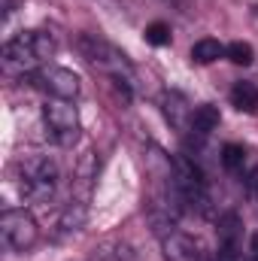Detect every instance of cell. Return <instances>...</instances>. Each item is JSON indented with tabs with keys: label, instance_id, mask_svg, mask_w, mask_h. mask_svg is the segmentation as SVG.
Here are the masks:
<instances>
[{
	"label": "cell",
	"instance_id": "ba28073f",
	"mask_svg": "<svg viewBox=\"0 0 258 261\" xmlns=\"http://www.w3.org/2000/svg\"><path fill=\"white\" fill-rule=\"evenodd\" d=\"M219 261H237L243 246V219L237 213L219 216Z\"/></svg>",
	"mask_w": 258,
	"mask_h": 261
},
{
	"label": "cell",
	"instance_id": "8992f818",
	"mask_svg": "<svg viewBox=\"0 0 258 261\" xmlns=\"http://www.w3.org/2000/svg\"><path fill=\"white\" fill-rule=\"evenodd\" d=\"M31 79H34L46 94H52L55 100H76L79 91H82V82H79V76H76L70 67L46 64V67H40L37 73H31Z\"/></svg>",
	"mask_w": 258,
	"mask_h": 261
},
{
	"label": "cell",
	"instance_id": "9a60e30c",
	"mask_svg": "<svg viewBox=\"0 0 258 261\" xmlns=\"http://www.w3.org/2000/svg\"><path fill=\"white\" fill-rule=\"evenodd\" d=\"M222 164H225V170L240 173V170H243V164H246V149H243V146H237V143H228V146L222 149Z\"/></svg>",
	"mask_w": 258,
	"mask_h": 261
},
{
	"label": "cell",
	"instance_id": "3957f363",
	"mask_svg": "<svg viewBox=\"0 0 258 261\" xmlns=\"http://www.w3.org/2000/svg\"><path fill=\"white\" fill-rule=\"evenodd\" d=\"M76 49L79 55L100 73H107L113 82H134V70H131V61L122 49H116L110 40H104L100 34H79L76 37Z\"/></svg>",
	"mask_w": 258,
	"mask_h": 261
},
{
	"label": "cell",
	"instance_id": "9c48e42d",
	"mask_svg": "<svg viewBox=\"0 0 258 261\" xmlns=\"http://www.w3.org/2000/svg\"><path fill=\"white\" fill-rule=\"evenodd\" d=\"M85 222H88V203L85 200H70V203H64V210H61V216L55 222V240L76 237L85 228Z\"/></svg>",
	"mask_w": 258,
	"mask_h": 261
},
{
	"label": "cell",
	"instance_id": "5bb4252c",
	"mask_svg": "<svg viewBox=\"0 0 258 261\" xmlns=\"http://www.w3.org/2000/svg\"><path fill=\"white\" fill-rule=\"evenodd\" d=\"M225 58H228L231 64H237V67H249L252 61H255V52H252V46H249V43L234 40L231 46H225Z\"/></svg>",
	"mask_w": 258,
	"mask_h": 261
},
{
	"label": "cell",
	"instance_id": "7a4b0ae2",
	"mask_svg": "<svg viewBox=\"0 0 258 261\" xmlns=\"http://www.w3.org/2000/svg\"><path fill=\"white\" fill-rule=\"evenodd\" d=\"M15 179H18V192L24 200L46 203L58 192L61 170H58L55 158H49V155H24L15 164Z\"/></svg>",
	"mask_w": 258,
	"mask_h": 261
},
{
	"label": "cell",
	"instance_id": "277c9868",
	"mask_svg": "<svg viewBox=\"0 0 258 261\" xmlns=\"http://www.w3.org/2000/svg\"><path fill=\"white\" fill-rule=\"evenodd\" d=\"M43 125L46 134L55 146H73L82 134V119H79V110L73 107V100H52L46 103L43 110Z\"/></svg>",
	"mask_w": 258,
	"mask_h": 261
},
{
	"label": "cell",
	"instance_id": "30bf717a",
	"mask_svg": "<svg viewBox=\"0 0 258 261\" xmlns=\"http://www.w3.org/2000/svg\"><path fill=\"white\" fill-rule=\"evenodd\" d=\"M219 122H222L219 107H213V103H200V107H194V113H192V128H189V137H192L194 143H203L213 130L219 128Z\"/></svg>",
	"mask_w": 258,
	"mask_h": 261
},
{
	"label": "cell",
	"instance_id": "7c38bea8",
	"mask_svg": "<svg viewBox=\"0 0 258 261\" xmlns=\"http://www.w3.org/2000/svg\"><path fill=\"white\" fill-rule=\"evenodd\" d=\"M231 103L240 113H255L258 110V85L255 82H237L231 88Z\"/></svg>",
	"mask_w": 258,
	"mask_h": 261
},
{
	"label": "cell",
	"instance_id": "52a82bcc",
	"mask_svg": "<svg viewBox=\"0 0 258 261\" xmlns=\"http://www.w3.org/2000/svg\"><path fill=\"white\" fill-rule=\"evenodd\" d=\"M161 246H164V258L167 261H210V252L207 246L186 234V231H170L161 237Z\"/></svg>",
	"mask_w": 258,
	"mask_h": 261
},
{
	"label": "cell",
	"instance_id": "5b68a950",
	"mask_svg": "<svg viewBox=\"0 0 258 261\" xmlns=\"http://www.w3.org/2000/svg\"><path fill=\"white\" fill-rule=\"evenodd\" d=\"M0 237L12 252H31L40 240V225L28 210H6L0 216Z\"/></svg>",
	"mask_w": 258,
	"mask_h": 261
},
{
	"label": "cell",
	"instance_id": "2e32d148",
	"mask_svg": "<svg viewBox=\"0 0 258 261\" xmlns=\"http://www.w3.org/2000/svg\"><path fill=\"white\" fill-rule=\"evenodd\" d=\"M146 43H149V46H167V43H170V24L152 21V24L146 28Z\"/></svg>",
	"mask_w": 258,
	"mask_h": 261
},
{
	"label": "cell",
	"instance_id": "6da1fadb",
	"mask_svg": "<svg viewBox=\"0 0 258 261\" xmlns=\"http://www.w3.org/2000/svg\"><path fill=\"white\" fill-rule=\"evenodd\" d=\"M58 43L49 31H21L3 43V67L6 73H37L49 64Z\"/></svg>",
	"mask_w": 258,
	"mask_h": 261
},
{
	"label": "cell",
	"instance_id": "4fadbf2b",
	"mask_svg": "<svg viewBox=\"0 0 258 261\" xmlns=\"http://www.w3.org/2000/svg\"><path fill=\"white\" fill-rule=\"evenodd\" d=\"M219 58H225V46H222L219 40H213V37H203V40H197L192 46V61L194 64H213V61H219Z\"/></svg>",
	"mask_w": 258,
	"mask_h": 261
},
{
	"label": "cell",
	"instance_id": "8fae6325",
	"mask_svg": "<svg viewBox=\"0 0 258 261\" xmlns=\"http://www.w3.org/2000/svg\"><path fill=\"white\" fill-rule=\"evenodd\" d=\"M192 113H194V107H189V100L179 91L164 94V116H167V122L176 130L189 134V128H192Z\"/></svg>",
	"mask_w": 258,
	"mask_h": 261
}]
</instances>
